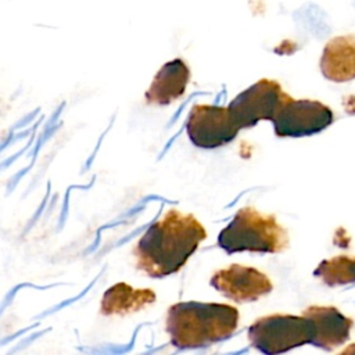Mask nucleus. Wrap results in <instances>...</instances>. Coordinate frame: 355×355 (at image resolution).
<instances>
[{
  "label": "nucleus",
  "instance_id": "f257e3e1",
  "mask_svg": "<svg viewBox=\"0 0 355 355\" xmlns=\"http://www.w3.org/2000/svg\"><path fill=\"white\" fill-rule=\"evenodd\" d=\"M207 239V230L191 214L168 209L133 248L136 266L154 279L179 272Z\"/></svg>",
  "mask_w": 355,
  "mask_h": 355
},
{
  "label": "nucleus",
  "instance_id": "f03ea898",
  "mask_svg": "<svg viewBox=\"0 0 355 355\" xmlns=\"http://www.w3.org/2000/svg\"><path fill=\"white\" fill-rule=\"evenodd\" d=\"M239 318L229 304L184 301L168 308L165 330L176 348H201L232 337Z\"/></svg>",
  "mask_w": 355,
  "mask_h": 355
},
{
  "label": "nucleus",
  "instance_id": "7ed1b4c3",
  "mask_svg": "<svg viewBox=\"0 0 355 355\" xmlns=\"http://www.w3.org/2000/svg\"><path fill=\"white\" fill-rule=\"evenodd\" d=\"M287 230L273 214L263 215L252 207L240 208L218 236V245L227 254H277L288 247Z\"/></svg>",
  "mask_w": 355,
  "mask_h": 355
},
{
  "label": "nucleus",
  "instance_id": "20e7f679",
  "mask_svg": "<svg viewBox=\"0 0 355 355\" xmlns=\"http://www.w3.org/2000/svg\"><path fill=\"white\" fill-rule=\"evenodd\" d=\"M313 323L306 316L273 313L258 318L248 327L251 345L266 355L283 354L312 343Z\"/></svg>",
  "mask_w": 355,
  "mask_h": 355
},
{
  "label": "nucleus",
  "instance_id": "39448f33",
  "mask_svg": "<svg viewBox=\"0 0 355 355\" xmlns=\"http://www.w3.org/2000/svg\"><path fill=\"white\" fill-rule=\"evenodd\" d=\"M333 121V111L326 104L287 96L270 122L279 137H304L327 129Z\"/></svg>",
  "mask_w": 355,
  "mask_h": 355
},
{
  "label": "nucleus",
  "instance_id": "423d86ee",
  "mask_svg": "<svg viewBox=\"0 0 355 355\" xmlns=\"http://www.w3.org/2000/svg\"><path fill=\"white\" fill-rule=\"evenodd\" d=\"M287 96L279 82L263 78L239 93L227 108L239 128L247 129L259 121H272Z\"/></svg>",
  "mask_w": 355,
  "mask_h": 355
},
{
  "label": "nucleus",
  "instance_id": "0eeeda50",
  "mask_svg": "<svg viewBox=\"0 0 355 355\" xmlns=\"http://www.w3.org/2000/svg\"><path fill=\"white\" fill-rule=\"evenodd\" d=\"M186 132L196 147L216 148L234 140L240 128L227 107L196 104L190 110Z\"/></svg>",
  "mask_w": 355,
  "mask_h": 355
},
{
  "label": "nucleus",
  "instance_id": "6e6552de",
  "mask_svg": "<svg viewBox=\"0 0 355 355\" xmlns=\"http://www.w3.org/2000/svg\"><path fill=\"white\" fill-rule=\"evenodd\" d=\"M209 284L236 302H252L273 290V284L265 273L252 266L239 263L216 270L211 276Z\"/></svg>",
  "mask_w": 355,
  "mask_h": 355
},
{
  "label": "nucleus",
  "instance_id": "1a4fd4ad",
  "mask_svg": "<svg viewBox=\"0 0 355 355\" xmlns=\"http://www.w3.org/2000/svg\"><path fill=\"white\" fill-rule=\"evenodd\" d=\"M302 315L313 323V338L311 344L315 347L333 351L349 338L354 320L341 313L336 306L312 305L305 308Z\"/></svg>",
  "mask_w": 355,
  "mask_h": 355
},
{
  "label": "nucleus",
  "instance_id": "9d476101",
  "mask_svg": "<svg viewBox=\"0 0 355 355\" xmlns=\"http://www.w3.org/2000/svg\"><path fill=\"white\" fill-rule=\"evenodd\" d=\"M190 80V68L182 58L165 62L155 73L144 93L146 101L155 105H168L180 98Z\"/></svg>",
  "mask_w": 355,
  "mask_h": 355
},
{
  "label": "nucleus",
  "instance_id": "9b49d317",
  "mask_svg": "<svg viewBox=\"0 0 355 355\" xmlns=\"http://www.w3.org/2000/svg\"><path fill=\"white\" fill-rule=\"evenodd\" d=\"M319 68L331 82L343 83L355 79V35L330 39L323 47Z\"/></svg>",
  "mask_w": 355,
  "mask_h": 355
},
{
  "label": "nucleus",
  "instance_id": "f8f14e48",
  "mask_svg": "<svg viewBox=\"0 0 355 355\" xmlns=\"http://www.w3.org/2000/svg\"><path fill=\"white\" fill-rule=\"evenodd\" d=\"M155 293L150 288H135L123 282L111 286L103 294L100 313L105 316L129 315L155 302Z\"/></svg>",
  "mask_w": 355,
  "mask_h": 355
},
{
  "label": "nucleus",
  "instance_id": "ddd939ff",
  "mask_svg": "<svg viewBox=\"0 0 355 355\" xmlns=\"http://www.w3.org/2000/svg\"><path fill=\"white\" fill-rule=\"evenodd\" d=\"M313 275L329 287L352 284L355 283V257L337 255L323 259Z\"/></svg>",
  "mask_w": 355,
  "mask_h": 355
}]
</instances>
